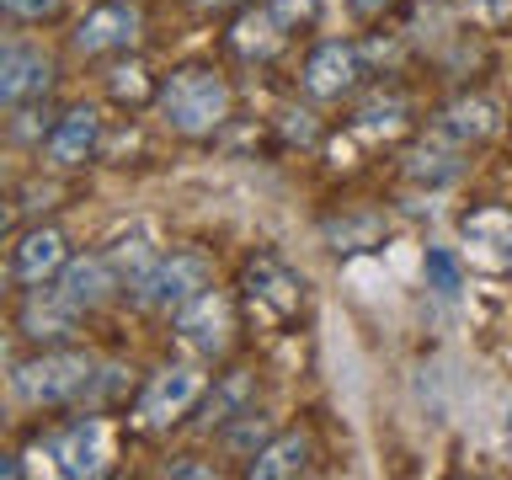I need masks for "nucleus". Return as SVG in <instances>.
<instances>
[{
  "label": "nucleus",
  "instance_id": "f257e3e1",
  "mask_svg": "<svg viewBox=\"0 0 512 480\" xmlns=\"http://www.w3.org/2000/svg\"><path fill=\"white\" fill-rule=\"evenodd\" d=\"M230 107H235V91L214 64L192 59V64H176V70L160 80L155 91V118L166 123V134L176 139H208L230 123Z\"/></svg>",
  "mask_w": 512,
  "mask_h": 480
},
{
  "label": "nucleus",
  "instance_id": "f03ea898",
  "mask_svg": "<svg viewBox=\"0 0 512 480\" xmlns=\"http://www.w3.org/2000/svg\"><path fill=\"white\" fill-rule=\"evenodd\" d=\"M203 288H214V262H208L198 246H171V251L155 256L150 272H144L128 294H134V304L150 315H176L187 299H198Z\"/></svg>",
  "mask_w": 512,
  "mask_h": 480
},
{
  "label": "nucleus",
  "instance_id": "7ed1b4c3",
  "mask_svg": "<svg viewBox=\"0 0 512 480\" xmlns=\"http://www.w3.org/2000/svg\"><path fill=\"white\" fill-rule=\"evenodd\" d=\"M96 374L91 352L80 347H43L38 358L16 363L11 390L27 400V406H70V400L86 395V384Z\"/></svg>",
  "mask_w": 512,
  "mask_h": 480
},
{
  "label": "nucleus",
  "instance_id": "20e7f679",
  "mask_svg": "<svg viewBox=\"0 0 512 480\" xmlns=\"http://www.w3.org/2000/svg\"><path fill=\"white\" fill-rule=\"evenodd\" d=\"M240 304H246L251 326L283 331L288 320L299 315V304H304V283H299V272L288 267L283 256L256 251L246 262V272H240Z\"/></svg>",
  "mask_w": 512,
  "mask_h": 480
},
{
  "label": "nucleus",
  "instance_id": "39448f33",
  "mask_svg": "<svg viewBox=\"0 0 512 480\" xmlns=\"http://www.w3.org/2000/svg\"><path fill=\"white\" fill-rule=\"evenodd\" d=\"M208 390V374L192 363H166L155 368L150 379H144V390L134 395V432H144V438H155V432L176 427L182 416H192V406L203 400Z\"/></svg>",
  "mask_w": 512,
  "mask_h": 480
},
{
  "label": "nucleus",
  "instance_id": "423d86ee",
  "mask_svg": "<svg viewBox=\"0 0 512 480\" xmlns=\"http://www.w3.org/2000/svg\"><path fill=\"white\" fill-rule=\"evenodd\" d=\"M368 70V48L352 38H320L299 64V86L310 102H347V96L363 91Z\"/></svg>",
  "mask_w": 512,
  "mask_h": 480
},
{
  "label": "nucleus",
  "instance_id": "0eeeda50",
  "mask_svg": "<svg viewBox=\"0 0 512 480\" xmlns=\"http://www.w3.org/2000/svg\"><path fill=\"white\" fill-rule=\"evenodd\" d=\"M171 331H176V347L198 363H219L224 352L235 347V304L230 294L219 288H203L198 299H187L182 310L171 315Z\"/></svg>",
  "mask_w": 512,
  "mask_h": 480
},
{
  "label": "nucleus",
  "instance_id": "6e6552de",
  "mask_svg": "<svg viewBox=\"0 0 512 480\" xmlns=\"http://www.w3.org/2000/svg\"><path fill=\"white\" fill-rule=\"evenodd\" d=\"M144 32V11L139 0H96V6L75 22L70 48L80 59H107V54H128Z\"/></svg>",
  "mask_w": 512,
  "mask_h": 480
},
{
  "label": "nucleus",
  "instance_id": "1a4fd4ad",
  "mask_svg": "<svg viewBox=\"0 0 512 480\" xmlns=\"http://www.w3.org/2000/svg\"><path fill=\"white\" fill-rule=\"evenodd\" d=\"M102 134H107L102 107L75 102V107H64L59 118L48 123V134H43V160H48L54 171H80L86 160H96V150H102Z\"/></svg>",
  "mask_w": 512,
  "mask_h": 480
},
{
  "label": "nucleus",
  "instance_id": "9d476101",
  "mask_svg": "<svg viewBox=\"0 0 512 480\" xmlns=\"http://www.w3.org/2000/svg\"><path fill=\"white\" fill-rule=\"evenodd\" d=\"M48 454L59 459L64 475L75 480H96L112 470V427L96 411H86L80 422H64L54 438H48Z\"/></svg>",
  "mask_w": 512,
  "mask_h": 480
},
{
  "label": "nucleus",
  "instance_id": "9b49d317",
  "mask_svg": "<svg viewBox=\"0 0 512 480\" xmlns=\"http://www.w3.org/2000/svg\"><path fill=\"white\" fill-rule=\"evenodd\" d=\"M464 256L486 272H512V208L502 203H475L459 214Z\"/></svg>",
  "mask_w": 512,
  "mask_h": 480
},
{
  "label": "nucleus",
  "instance_id": "f8f14e48",
  "mask_svg": "<svg viewBox=\"0 0 512 480\" xmlns=\"http://www.w3.org/2000/svg\"><path fill=\"white\" fill-rule=\"evenodd\" d=\"M54 86V59L38 43H0V112L32 107Z\"/></svg>",
  "mask_w": 512,
  "mask_h": 480
},
{
  "label": "nucleus",
  "instance_id": "ddd939ff",
  "mask_svg": "<svg viewBox=\"0 0 512 480\" xmlns=\"http://www.w3.org/2000/svg\"><path fill=\"white\" fill-rule=\"evenodd\" d=\"M496 128H502V102L486 91H464L448 107H438V118H432V134L459 144V150H480L486 139H496Z\"/></svg>",
  "mask_w": 512,
  "mask_h": 480
},
{
  "label": "nucleus",
  "instance_id": "4468645a",
  "mask_svg": "<svg viewBox=\"0 0 512 480\" xmlns=\"http://www.w3.org/2000/svg\"><path fill=\"white\" fill-rule=\"evenodd\" d=\"M64 262H70V235H64L59 224H32V230H22V240H16L11 272H16V283L43 288L64 272Z\"/></svg>",
  "mask_w": 512,
  "mask_h": 480
},
{
  "label": "nucleus",
  "instance_id": "2eb2a0df",
  "mask_svg": "<svg viewBox=\"0 0 512 480\" xmlns=\"http://www.w3.org/2000/svg\"><path fill=\"white\" fill-rule=\"evenodd\" d=\"M118 272H112V262H107V251H91V256H70L64 262V272H59V294L75 304L80 315H91V310H102V304L118 294Z\"/></svg>",
  "mask_w": 512,
  "mask_h": 480
},
{
  "label": "nucleus",
  "instance_id": "dca6fc26",
  "mask_svg": "<svg viewBox=\"0 0 512 480\" xmlns=\"http://www.w3.org/2000/svg\"><path fill=\"white\" fill-rule=\"evenodd\" d=\"M310 464H315L310 432L288 427V432H272V438L256 448V454L240 464V470H246L251 480H294V475H310Z\"/></svg>",
  "mask_w": 512,
  "mask_h": 480
},
{
  "label": "nucleus",
  "instance_id": "f3484780",
  "mask_svg": "<svg viewBox=\"0 0 512 480\" xmlns=\"http://www.w3.org/2000/svg\"><path fill=\"white\" fill-rule=\"evenodd\" d=\"M224 43H230L246 64H267V59H278L283 48H288V27L262 6V0H256V6L235 11V22H230V32H224Z\"/></svg>",
  "mask_w": 512,
  "mask_h": 480
},
{
  "label": "nucleus",
  "instance_id": "a211bd4d",
  "mask_svg": "<svg viewBox=\"0 0 512 480\" xmlns=\"http://www.w3.org/2000/svg\"><path fill=\"white\" fill-rule=\"evenodd\" d=\"M75 320H80V310L70 299L59 294V283L54 288H27V304H22V320H16V326H22V336H32V342H64V336H75Z\"/></svg>",
  "mask_w": 512,
  "mask_h": 480
},
{
  "label": "nucleus",
  "instance_id": "6ab92c4d",
  "mask_svg": "<svg viewBox=\"0 0 512 480\" xmlns=\"http://www.w3.org/2000/svg\"><path fill=\"white\" fill-rule=\"evenodd\" d=\"M411 96L406 91H395V86H379V91H368L358 112H352V134H363V139H400V134H411Z\"/></svg>",
  "mask_w": 512,
  "mask_h": 480
},
{
  "label": "nucleus",
  "instance_id": "aec40b11",
  "mask_svg": "<svg viewBox=\"0 0 512 480\" xmlns=\"http://www.w3.org/2000/svg\"><path fill=\"white\" fill-rule=\"evenodd\" d=\"M464 155L470 150H459V144H448V139H438L427 128V139H416L406 150V176L422 182V187H443V182H454V176L464 171Z\"/></svg>",
  "mask_w": 512,
  "mask_h": 480
},
{
  "label": "nucleus",
  "instance_id": "412c9836",
  "mask_svg": "<svg viewBox=\"0 0 512 480\" xmlns=\"http://www.w3.org/2000/svg\"><path fill=\"white\" fill-rule=\"evenodd\" d=\"M251 400H256V374H251V368H230V374H219V379L203 390V427L235 422V416L246 411Z\"/></svg>",
  "mask_w": 512,
  "mask_h": 480
},
{
  "label": "nucleus",
  "instance_id": "4be33fe9",
  "mask_svg": "<svg viewBox=\"0 0 512 480\" xmlns=\"http://www.w3.org/2000/svg\"><path fill=\"white\" fill-rule=\"evenodd\" d=\"M155 246H150V235H144V230H134V235H118V240H112V246H107V262H112V272H118V283H123V294H128V288H134L139 278H144V272H150V262H155Z\"/></svg>",
  "mask_w": 512,
  "mask_h": 480
},
{
  "label": "nucleus",
  "instance_id": "5701e85b",
  "mask_svg": "<svg viewBox=\"0 0 512 480\" xmlns=\"http://www.w3.org/2000/svg\"><path fill=\"white\" fill-rule=\"evenodd\" d=\"M272 432H278V427H272V416H267V411H256V406H246V411L235 416V422H224V427H219V443L230 448V454L251 459L256 448L272 438Z\"/></svg>",
  "mask_w": 512,
  "mask_h": 480
},
{
  "label": "nucleus",
  "instance_id": "b1692460",
  "mask_svg": "<svg viewBox=\"0 0 512 480\" xmlns=\"http://www.w3.org/2000/svg\"><path fill=\"white\" fill-rule=\"evenodd\" d=\"M326 240L336 256H352V251H374L384 240V219L379 214H347V224H326Z\"/></svg>",
  "mask_w": 512,
  "mask_h": 480
},
{
  "label": "nucleus",
  "instance_id": "393cba45",
  "mask_svg": "<svg viewBox=\"0 0 512 480\" xmlns=\"http://www.w3.org/2000/svg\"><path fill=\"white\" fill-rule=\"evenodd\" d=\"M107 91H112V102H128V107H144V102H150V107H155V91H160V86H150V80H144V64H139V59H123V64H112V70H107Z\"/></svg>",
  "mask_w": 512,
  "mask_h": 480
},
{
  "label": "nucleus",
  "instance_id": "a878e982",
  "mask_svg": "<svg viewBox=\"0 0 512 480\" xmlns=\"http://www.w3.org/2000/svg\"><path fill=\"white\" fill-rule=\"evenodd\" d=\"M59 11H64V0H0V16H11V22H22V27H43V22H54Z\"/></svg>",
  "mask_w": 512,
  "mask_h": 480
},
{
  "label": "nucleus",
  "instance_id": "bb28decb",
  "mask_svg": "<svg viewBox=\"0 0 512 480\" xmlns=\"http://www.w3.org/2000/svg\"><path fill=\"white\" fill-rule=\"evenodd\" d=\"M427 278H432V288H438L443 299H454L459 294V262L448 256L443 246H432L427 251Z\"/></svg>",
  "mask_w": 512,
  "mask_h": 480
},
{
  "label": "nucleus",
  "instance_id": "cd10ccee",
  "mask_svg": "<svg viewBox=\"0 0 512 480\" xmlns=\"http://www.w3.org/2000/svg\"><path fill=\"white\" fill-rule=\"evenodd\" d=\"M262 6L278 16V22L294 32V27H304V22H315L320 16V0H262Z\"/></svg>",
  "mask_w": 512,
  "mask_h": 480
},
{
  "label": "nucleus",
  "instance_id": "c85d7f7f",
  "mask_svg": "<svg viewBox=\"0 0 512 480\" xmlns=\"http://www.w3.org/2000/svg\"><path fill=\"white\" fill-rule=\"evenodd\" d=\"M278 118H283V134H288V144H304V150H310V144L320 139V128L310 123V112H304V107H283Z\"/></svg>",
  "mask_w": 512,
  "mask_h": 480
},
{
  "label": "nucleus",
  "instance_id": "c756f323",
  "mask_svg": "<svg viewBox=\"0 0 512 480\" xmlns=\"http://www.w3.org/2000/svg\"><path fill=\"white\" fill-rule=\"evenodd\" d=\"M464 11L480 27H512V0H464Z\"/></svg>",
  "mask_w": 512,
  "mask_h": 480
},
{
  "label": "nucleus",
  "instance_id": "7c9ffc66",
  "mask_svg": "<svg viewBox=\"0 0 512 480\" xmlns=\"http://www.w3.org/2000/svg\"><path fill=\"white\" fill-rule=\"evenodd\" d=\"M160 475H198V480H214V464H192V459H171Z\"/></svg>",
  "mask_w": 512,
  "mask_h": 480
},
{
  "label": "nucleus",
  "instance_id": "2f4dec72",
  "mask_svg": "<svg viewBox=\"0 0 512 480\" xmlns=\"http://www.w3.org/2000/svg\"><path fill=\"white\" fill-rule=\"evenodd\" d=\"M347 6L358 11V16H384V11L395 6V0H347Z\"/></svg>",
  "mask_w": 512,
  "mask_h": 480
},
{
  "label": "nucleus",
  "instance_id": "473e14b6",
  "mask_svg": "<svg viewBox=\"0 0 512 480\" xmlns=\"http://www.w3.org/2000/svg\"><path fill=\"white\" fill-rule=\"evenodd\" d=\"M16 475H22V459H16V454H0V480H16Z\"/></svg>",
  "mask_w": 512,
  "mask_h": 480
},
{
  "label": "nucleus",
  "instance_id": "72a5a7b5",
  "mask_svg": "<svg viewBox=\"0 0 512 480\" xmlns=\"http://www.w3.org/2000/svg\"><path fill=\"white\" fill-rule=\"evenodd\" d=\"M187 6H198V11H235L240 0H187Z\"/></svg>",
  "mask_w": 512,
  "mask_h": 480
},
{
  "label": "nucleus",
  "instance_id": "f704fd0d",
  "mask_svg": "<svg viewBox=\"0 0 512 480\" xmlns=\"http://www.w3.org/2000/svg\"><path fill=\"white\" fill-rule=\"evenodd\" d=\"M11 278H16V272H11V262H0V299L11 294Z\"/></svg>",
  "mask_w": 512,
  "mask_h": 480
}]
</instances>
